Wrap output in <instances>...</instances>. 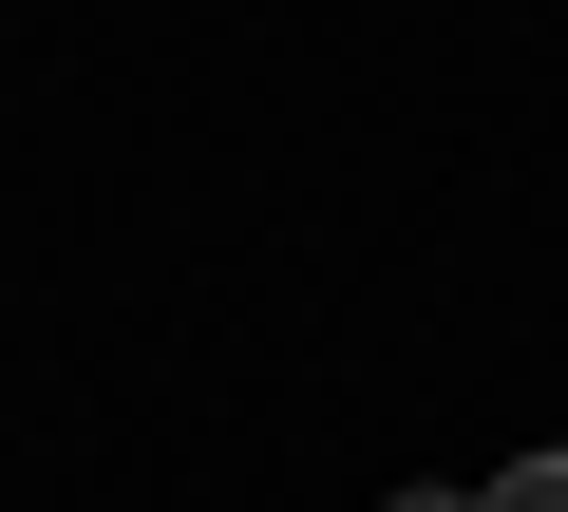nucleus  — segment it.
Returning <instances> with one entry per match:
<instances>
[{"label":"nucleus","mask_w":568,"mask_h":512,"mask_svg":"<svg viewBox=\"0 0 568 512\" xmlns=\"http://www.w3.org/2000/svg\"><path fill=\"white\" fill-rule=\"evenodd\" d=\"M474 512H568V436H549V455H511V474H474Z\"/></svg>","instance_id":"obj_1"},{"label":"nucleus","mask_w":568,"mask_h":512,"mask_svg":"<svg viewBox=\"0 0 568 512\" xmlns=\"http://www.w3.org/2000/svg\"><path fill=\"white\" fill-rule=\"evenodd\" d=\"M398 512H474V493H455V474H417V493H398Z\"/></svg>","instance_id":"obj_2"}]
</instances>
